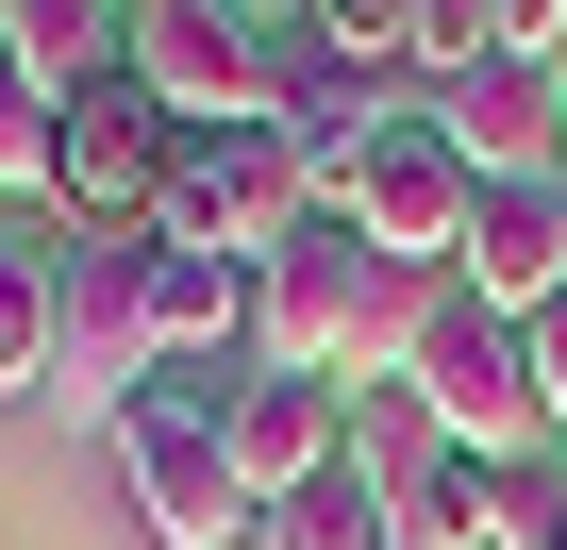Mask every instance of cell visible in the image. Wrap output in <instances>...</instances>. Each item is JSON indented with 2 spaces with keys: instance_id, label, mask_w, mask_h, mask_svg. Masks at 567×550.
<instances>
[{
  "instance_id": "5bb4252c",
  "label": "cell",
  "mask_w": 567,
  "mask_h": 550,
  "mask_svg": "<svg viewBox=\"0 0 567 550\" xmlns=\"http://www.w3.org/2000/svg\"><path fill=\"white\" fill-rule=\"evenodd\" d=\"M334 401H351V484H368V500H417V484L451 467V434H434L417 384H334Z\"/></svg>"
},
{
  "instance_id": "7402d4cb",
  "label": "cell",
  "mask_w": 567,
  "mask_h": 550,
  "mask_svg": "<svg viewBox=\"0 0 567 550\" xmlns=\"http://www.w3.org/2000/svg\"><path fill=\"white\" fill-rule=\"evenodd\" d=\"M501 18V51H567V0H484Z\"/></svg>"
},
{
  "instance_id": "8992f818",
  "label": "cell",
  "mask_w": 567,
  "mask_h": 550,
  "mask_svg": "<svg viewBox=\"0 0 567 550\" xmlns=\"http://www.w3.org/2000/svg\"><path fill=\"white\" fill-rule=\"evenodd\" d=\"M368 284H384V250H368L351 217H301V234L250 267V367H301V384H334V367H351Z\"/></svg>"
},
{
  "instance_id": "ac0fdd59",
  "label": "cell",
  "mask_w": 567,
  "mask_h": 550,
  "mask_svg": "<svg viewBox=\"0 0 567 550\" xmlns=\"http://www.w3.org/2000/svg\"><path fill=\"white\" fill-rule=\"evenodd\" d=\"M301 34L368 84H417V0H301Z\"/></svg>"
},
{
  "instance_id": "3957f363",
  "label": "cell",
  "mask_w": 567,
  "mask_h": 550,
  "mask_svg": "<svg viewBox=\"0 0 567 550\" xmlns=\"http://www.w3.org/2000/svg\"><path fill=\"white\" fill-rule=\"evenodd\" d=\"M101 450H117V484H134V533H151V550H217V533H250V484H234L217 384H184V367H167Z\"/></svg>"
},
{
  "instance_id": "603a6c76",
  "label": "cell",
  "mask_w": 567,
  "mask_h": 550,
  "mask_svg": "<svg viewBox=\"0 0 567 550\" xmlns=\"http://www.w3.org/2000/svg\"><path fill=\"white\" fill-rule=\"evenodd\" d=\"M234 18H301V0H234Z\"/></svg>"
},
{
  "instance_id": "6da1fadb",
  "label": "cell",
  "mask_w": 567,
  "mask_h": 550,
  "mask_svg": "<svg viewBox=\"0 0 567 550\" xmlns=\"http://www.w3.org/2000/svg\"><path fill=\"white\" fill-rule=\"evenodd\" d=\"M318 217L284 117H217V134H167V184H151V234L167 250H217V267H267L284 234Z\"/></svg>"
},
{
  "instance_id": "9a60e30c",
  "label": "cell",
  "mask_w": 567,
  "mask_h": 550,
  "mask_svg": "<svg viewBox=\"0 0 567 550\" xmlns=\"http://www.w3.org/2000/svg\"><path fill=\"white\" fill-rule=\"evenodd\" d=\"M18 68H34L51 101H84V84L117 68V0H18Z\"/></svg>"
},
{
  "instance_id": "52a82bcc",
  "label": "cell",
  "mask_w": 567,
  "mask_h": 550,
  "mask_svg": "<svg viewBox=\"0 0 567 550\" xmlns=\"http://www.w3.org/2000/svg\"><path fill=\"white\" fill-rule=\"evenodd\" d=\"M167 134H184V117H167L134 68H101V84L68 101V134H51V217H68V234H151Z\"/></svg>"
},
{
  "instance_id": "9c48e42d",
  "label": "cell",
  "mask_w": 567,
  "mask_h": 550,
  "mask_svg": "<svg viewBox=\"0 0 567 550\" xmlns=\"http://www.w3.org/2000/svg\"><path fill=\"white\" fill-rule=\"evenodd\" d=\"M467 184H567V51H484L467 84H434Z\"/></svg>"
},
{
  "instance_id": "30bf717a",
  "label": "cell",
  "mask_w": 567,
  "mask_h": 550,
  "mask_svg": "<svg viewBox=\"0 0 567 550\" xmlns=\"http://www.w3.org/2000/svg\"><path fill=\"white\" fill-rule=\"evenodd\" d=\"M217 434H234L250 517H267V500H301L318 467H351V401H334V384H301V367H217Z\"/></svg>"
},
{
  "instance_id": "ffe728a7",
  "label": "cell",
  "mask_w": 567,
  "mask_h": 550,
  "mask_svg": "<svg viewBox=\"0 0 567 550\" xmlns=\"http://www.w3.org/2000/svg\"><path fill=\"white\" fill-rule=\"evenodd\" d=\"M484 550H567V450L501 467V517H484Z\"/></svg>"
},
{
  "instance_id": "d4e9b609",
  "label": "cell",
  "mask_w": 567,
  "mask_h": 550,
  "mask_svg": "<svg viewBox=\"0 0 567 550\" xmlns=\"http://www.w3.org/2000/svg\"><path fill=\"white\" fill-rule=\"evenodd\" d=\"M117 18H134V0H117Z\"/></svg>"
},
{
  "instance_id": "cb8c5ba5",
  "label": "cell",
  "mask_w": 567,
  "mask_h": 550,
  "mask_svg": "<svg viewBox=\"0 0 567 550\" xmlns=\"http://www.w3.org/2000/svg\"><path fill=\"white\" fill-rule=\"evenodd\" d=\"M0 34H18V0H0Z\"/></svg>"
},
{
  "instance_id": "8fae6325",
  "label": "cell",
  "mask_w": 567,
  "mask_h": 550,
  "mask_svg": "<svg viewBox=\"0 0 567 550\" xmlns=\"http://www.w3.org/2000/svg\"><path fill=\"white\" fill-rule=\"evenodd\" d=\"M451 284L501 301V318H550V301H567V184H484V200H467V250H451Z\"/></svg>"
},
{
  "instance_id": "277c9868",
  "label": "cell",
  "mask_w": 567,
  "mask_h": 550,
  "mask_svg": "<svg viewBox=\"0 0 567 550\" xmlns=\"http://www.w3.org/2000/svg\"><path fill=\"white\" fill-rule=\"evenodd\" d=\"M151 384H167V351H151V234H68V351H51V401H68L84 434H117Z\"/></svg>"
},
{
  "instance_id": "2e32d148",
  "label": "cell",
  "mask_w": 567,
  "mask_h": 550,
  "mask_svg": "<svg viewBox=\"0 0 567 550\" xmlns=\"http://www.w3.org/2000/svg\"><path fill=\"white\" fill-rule=\"evenodd\" d=\"M484 517H501V467H484V450H451L417 500H384V550H484Z\"/></svg>"
},
{
  "instance_id": "d6986e66",
  "label": "cell",
  "mask_w": 567,
  "mask_h": 550,
  "mask_svg": "<svg viewBox=\"0 0 567 550\" xmlns=\"http://www.w3.org/2000/svg\"><path fill=\"white\" fill-rule=\"evenodd\" d=\"M51 134H68V101L18 68V34H0V200H51Z\"/></svg>"
},
{
  "instance_id": "4fadbf2b",
  "label": "cell",
  "mask_w": 567,
  "mask_h": 550,
  "mask_svg": "<svg viewBox=\"0 0 567 550\" xmlns=\"http://www.w3.org/2000/svg\"><path fill=\"white\" fill-rule=\"evenodd\" d=\"M68 351V234H0V401H51Z\"/></svg>"
},
{
  "instance_id": "e0dca14e",
  "label": "cell",
  "mask_w": 567,
  "mask_h": 550,
  "mask_svg": "<svg viewBox=\"0 0 567 550\" xmlns=\"http://www.w3.org/2000/svg\"><path fill=\"white\" fill-rule=\"evenodd\" d=\"M250 550H384V500H368L351 467H318L301 500H267V517H250Z\"/></svg>"
},
{
  "instance_id": "5b68a950",
  "label": "cell",
  "mask_w": 567,
  "mask_h": 550,
  "mask_svg": "<svg viewBox=\"0 0 567 550\" xmlns=\"http://www.w3.org/2000/svg\"><path fill=\"white\" fill-rule=\"evenodd\" d=\"M467 151H451V117H434V84H401V117L351 151V184H334V217L368 234V250H401V267H451L467 250Z\"/></svg>"
},
{
  "instance_id": "ba28073f",
  "label": "cell",
  "mask_w": 567,
  "mask_h": 550,
  "mask_svg": "<svg viewBox=\"0 0 567 550\" xmlns=\"http://www.w3.org/2000/svg\"><path fill=\"white\" fill-rule=\"evenodd\" d=\"M117 68H134L184 134L267 117V18H234V0H134V18H117Z\"/></svg>"
},
{
  "instance_id": "7c38bea8",
  "label": "cell",
  "mask_w": 567,
  "mask_h": 550,
  "mask_svg": "<svg viewBox=\"0 0 567 550\" xmlns=\"http://www.w3.org/2000/svg\"><path fill=\"white\" fill-rule=\"evenodd\" d=\"M151 351H167L184 384L250 367V267H217V250H167V234H151Z\"/></svg>"
},
{
  "instance_id": "7a4b0ae2",
  "label": "cell",
  "mask_w": 567,
  "mask_h": 550,
  "mask_svg": "<svg viewBox=\"0 0 567 550\" xmlns=\"http://www.w3.org/2000/svg\"><path fill=\"white\" fill-rule=\"evenodd\" d=\"M417 401H434V434L451 450H484V467H534L550 450V401H534V318H501V301H434V334H417V367H401Z\"/></svg>"
},
{
  "instance_id": "44dd1931",
  "label": "cell",
  "mask_w": 567,
  "mask_h": 550,
  "mask_svg": "<svg viewBox=\"0 0 567 550\" xmlns=\"http://www.w3.org/2000/svg\"><path fill=\"white\" fill-rule=\"evenodd\" d=\"M534 401H550V450H567V301L534 318Z\"/></svg>"
}]
</instances>
